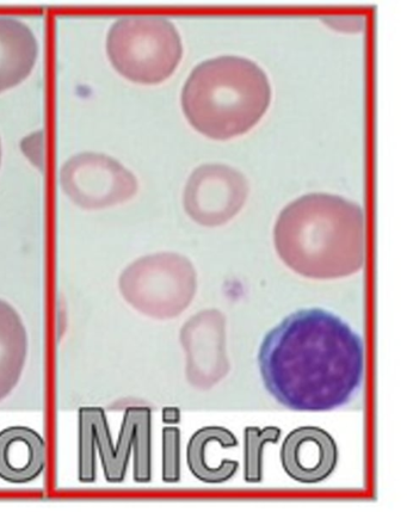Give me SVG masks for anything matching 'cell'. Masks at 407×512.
I'll return each mask as SVG.
<instances>
[{
  "instance_id": "obj_13",
  "label": "cell",
  "mask_w": 407,
  "mask_h": 512,
  "mask_svg": "<svg viewBox=\"0 0 407 512\" xmlns=\"http://www.w3.org/2000/svg\"><path fill=\"white\" fill-rule=\"evenodd\" d=\"M28 351L27 331L8 302L0 300V400L20 381Z\"/></svg>"
},
{
  "instance_id": "obj_10",
  "label": "cell",
  "mask_w": 407,
  "mask_h": 512,
  "mask_svg": "<svg viewBox=\"0 0 407 512\" xmlns=\"http://www.w3.org/2000/svg\"><path fill=\"white\" fill-rule=\"evenodd\" d=\"M280 459L289 478L300 484H319L335 472L338 447L328 431L318 427H300L286 436Z\"/></svg>"
},
{
  "instance_id": "obj_9",
  "label": "cell",
  "mask_w": 407,
  "mask_h": 512,
  "mask_svg": "<svg viewBox=\"0 0 407 512\" xmlns=\"http://www.w3.org/2000/svg\"><path fill=\"white\" fill-rule=\"evenodd\" d=\"M191 384L208 388L228 372L225 351V320L218 311H205L189 320L182 330Z\"/></svg>"
},
{
  "instance_id": "obj_7",
  "label": "cell",
  "mask_w": 407,
  "mask_h": 512,
  "mask_svg": "<svg viewBox=\"0 0 407 512\" xmlns=\"http://www.w3.org/2000/svg\"><path fill=\"white\" fill-rule=\"evenodd\" d=\"M61 185L78 205L98 208L129 199L137 180L120 163L103 154L83 153L61 170Z\"/></svg>"
},
{
  "instance_id": "obj_2",
  "label": "cell",
  "mask_w": 407,
  "mask_h": 512,
  "mask_svg": "<svg viewBox=\"0 0 407 512\" xmlns=\"http://www.w3.org/2000/svg\"><path fill=\"white\" fill-rule=\"evenodd\" d=\"M277 254L301 276L341 279L365 264V213L330 194H310L288 205L274 231Z\"/></svg>"
},
{
  "instance_id": "obj_5",
  "label": "cell",
  "mask_w": 407,
  "mask_h": 512,
  "mask_svg": "<svg viewBox=\"0 0 407 512\" xmlns=\"http://www.w3.org/2000/svg\"><path fill=\"white\" fill-rule=\"evenodd\" d=\"M107 51L122 76L143 84L168 79L180 65L183 45L174 23L162 16L119 18L110 27Z\"/></svg>"
},
{
  "instance_id": "obj_14",
  "label": "cell",
  "mask_w": 407,
  "mask_h": 512,
  "mask_svg": "<svg viewBox=\"0 0 407 512\" xmlns=\"http://www.w3.org/2000/svg\"><path fill=\"white\" fill-rule=\"evenodd\" d=\"M219 442L226 444L227 448L239 446L237 437L233 435L232 431L222 427L211 443V452L208 448V427L195 431L193 436L190 437L187 447V464L191 474L202 483L224 484L236 476L239 470L238 461L226 459L224 464L219 465L217 459L211 458V456L218 454L214 447Z\"/></svg>"
},
{
  "instance_id": "obj_3",
  "label": "cell",
  "mask_w": 407,
  "mask_h": 512,
  "mask_svg": "<svg viewBox=\"0 0 407 512\" xmlns=\"http://www.w3.org/2000/svg\"><path fill=\"white\" fill-rule=\"evenodd\" d=\"M267 74L254 61L219 57L196 66L182 91V108L197 132L214 140L248 133L270 106Z\"/></svg>"
},
{
  "instance_id": "obj_17",
  "label": "cell",
  "mask_w": 407,
  "mask_h": 512,
  "mask_svg": "<svg viewBox=\"0 0 407 512\" xmlns=\"http://www.w3.org/2000/svg\"><path fill=\"white\" fill-rule=\"evenodd\" d=\"M181 411L177 407H165L163 410V422L169 424L180 423Z\"/></svg>"
},
{
  "instance_id": "obj_15",
  "label": "cell",
  "mask_w": 407,
  "mask_h": 512,
  "mask_svg": "<svg viewBox=\"0 0 407 512\" xmlns=\"http://www.w3.org/2000/svg\"><path fill=\"white\" fill-rule=\"evenodd\" d=\"M282 431L277 427L264 429L248 427L244 430V480L259 484L263 480V450L267 443L280 441Z\"/></svg>"
},
{
  "instance_id": "obj_16",
  "label": "cell",
  "mask_w": 407,
  "mask_h": 512,
  "mask_svg": "<svg viewBox=\"0 0 407 512\" xmlns=\"http://www.w3.org/2000/svg\"><path fill=\"white\" fill-rule=\"evenodd\" d=\"M162 479L165 484L181 480V430L176 427L163 429Z\"/></svg>"
},
{
  "instance_id": "obj_11",
  "label": "cell",
  "mask_w": 407,
  "mask_h": 512,
  "mask_svg": "<svg viewBox=\"0 0 407 512\" xmlns=\"http://www.w3.org/2000/svg\"><path fill=\"white\" fill-rule=\"evenodd\" d=\"M46 468V442L32 428L15 425L0 431V479L23 485L40 478Z\"/></svg>"
},
{
  "instance_id": "obj_1",
  "label": "cell",
  "mask_w": 407,
  "mask_h": 512,
  "mask_svg": "<svg viewBox=\"0 0 407 512\" xmlns=\"http://www.w3.org/2000/svg\"><path fill=\"white\" fill-rule=\"evenodd\" d=\"M270 396L288 410L328 412L347 405L365 375V345L343 320L322 308L283 319L259 348Z\"/></svg>"
},
{
  "instance_id": "obj_12",
  "label": "cell",
  "mask_w": 407,
  "mask_h": 512,
  "mask_svg": "<svg viewBox=\"0 0 407 512\" xmlns=\"http://www.w3.org/2000/svg\"><path fill=\"white\" fill-rule=\"evenodd\" d=\"M39 43L26 23L0 16V91L21 83L32 72Z\"/></svg>"
},
{
  "instance_id": "obj_18",
  "label": "cell",
  "mask_w": 407,
  "mask_h": 512,
  "mask_svg": "<svg viewBox=\"0 0 407 512\" xmlns=\"http://www.w3.org/2000/svg\"><path fill=\"white\" fill-rule=\"evenodd\" d=\"M0 159H2V146H0Z\"/></svg>"
},
{
  "instance_id": "obj_4",
  "label": "cell",
  "mask_w": 407,
  "mask_h": 512,
  "mask_svg": "<svg viewBox=\"0 0 407 512\" xmlns=\"http://www.w3.org/2000/svg\"><path fill=\"white\" fill-rule=\"evenodd\" d=\"M78 480L82 484L97 479L96 450L109 484H121L133 453V479L137 484L152 480V411L150 407H128L123 415L119 440L115 446L102 407H82L78 413Z\"/></svg>"
},
{
  "instance_id": "obj_6",
  "label": "cell",
  "mask_w": 407,
  "mask_h": 512,
  "mask_svg": "<svg viewBox=\"0 0 407 512\" xmlns=\"http://www.w3.org/2000/svg\"><path fill=\"white\" fill-rule=\"evenodd\" d=\"M120 283L125 298L139 311L154 318H172L193 300L196 274L187 258L157 254L133 263Z\"/></svg>"
},
{
  "instance_id": "obj_8",
  "label": "cell",
  "mask_w": 407,
  "mask_h": 512,
  "mask_svg": "<svg viewBox=\"0 0 407 512\" xmlns=\"http://www.w3.org/2000/svg\"><path fill=\"white\" fill-rule=\"evenodd\" d=\"M248 193V182L239 171L226 165H203L185 187V211L200 225L220 226L236 217Z\"/></svg>"
}]
</instances>
